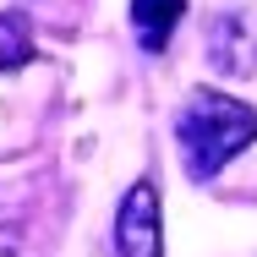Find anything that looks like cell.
<instances>
[{
  "mask_svg": "<svg viewBox=\"0 0 257 257\" xmlns=\"http://www.w3.org/2000/svg\"><path fill=\"white\" fill-rule=\"evenodd\" d=\"M175 143H181V159H186V175L203 186L246 143H257V109L230 99V93H213V88H192L181 115H175Z\"/></svg>",
  "mask_w": 257,
  "mask_h": 257,
  "instance_id": "1",
  "label": "cell"
},
{
  "mask_svg": "<svg viewBox=\"0 0 257 257\" xmlns=\"http://www.w3.org/2000/svg\"><path fill=\"white\" fill-rule=\"evenodd\" d=\"M115 252L120 257H159L164 241H159V192L148 181H137L126 197H120V213H115Z\"/></svg>",
  "mask_w": 257,
  "mask_h": 257,
  "instance_id": "2",
  "label": "cell"
},
{
  "mask_svg": "<svg viewBox=\"0 0 257 257\" xmlns=\"http://www.w3.org/2000/svg\"><path fill=\"white\" fill-rule=\"evenodd\" d=\"M208 60H213L219 71H230V77L252 71L257 66V17H246L241 6L224 11V17L208 28Z\"/></svg>",
  "mask_w": 257,
  "mask_h": 257,
  "instance_id": "3",
  "label": "cell"
},
{
  "mask_svg": "<svg viewBox=\"0 0 257 257\" xmlns=\"http://www.w3.org/2000/svg\"><path fill=\"white\" fill-rule=\"evenodd\" d=\"M186 0H132V28H137V44L148 55H164L175 22H181Z\"/></svg>",
  "mask_w": 257,
  "mask_h": 257,
  "instance_id": "4",
  "label": "cell"
},
{
  "mask_svg": "<svg viewBox=\"0 0 257 257\" xmlns=\"http://www.w3.org/2000/svg\"><path fill=\"white\" fill-rule=\"evenodd\" d=\"M28 60H33V33H28V17H22V11H6V17H0V71L28 66Z\"/></svg>",
  "mask_w": 257,
  "mask_h": 257,
  "instance_id": "5",
  "label": "cell"
}]
</instances>
